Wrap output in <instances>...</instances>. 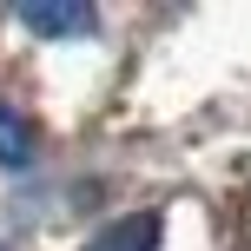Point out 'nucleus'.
<instances>
[{
	"instance_id": "nucleus-2",
	"label": "nucleus",
	"mask_w": 251,
	"mask_h": 251,
	"mask_svg": "<svg viewBox=\"0 0 251 251\" xmlns=\"http://www.w3.org/2000/svg\"><path fill=\"white\" fill-rule=\"evenodd\" d=\"M159 231H165L159 212H126V218H113L86 251H159Z\"/></svg>"
},
{
	"instance_id": "nucleus-3",
	"label": "nucleus",
	"mask_w": 251,
	"mask_h": 251,
	"mask_svg": "<svg viewBox=\"0 0 251 251\" xmlns=\"http://www.w3.org/2000/svg\"><path fill=\"white\" fill-rule=\"evenodd\" d=\"M40 159V139H33V119L26 113H13V106H0V165H33Z\"/></svg>"
},
{
	"instance_id": "nucleus-1",
	"label": "nucleus",
	"mask_w": 251,
	"mask_h": 251,
	"mask_svg": "<svg viewBox=\"0 0 251 251\" xmlns=\"http://www.w3.org/2000/svg\"><path fill=\"white\" fill-rule=\"evenodd\" d=\"M13 20H20L26 33H40V40H86L93 26H100V13H93L86 0H20Z\"/></svg>"
}]
</instances>
